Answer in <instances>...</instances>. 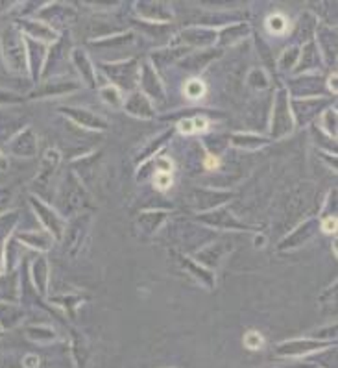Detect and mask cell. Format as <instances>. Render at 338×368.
Segmentation results:
<instances>
[{
  "label": "cell",
  "mask_w": 338,
  "mask_h": 368,
  "mask_svg": "<svg viewBox=\"0 0 338 368\" xmlns=\"http://www.w3.org/2000/svg\"><path fill=\"white\" fill-rule=\"evenodd\" d=\"M185 95H187L189 98H193V101H198V98H202V96L205 95V85H203V82H200V80H191L187 84V87H185Z\"/></svg>",
  "instance_id": "cell-1"
},
{
  "label": "cell",
  "mask_w": 338,
  "mask_h": 368,
  "mask_svg": "<svg viewBox=\"0 0 338 368\" xmlns=\"http://www.w3.org/2000/svg\"><path fill=\"white\" fill-rule=\"evenodd\" d=\"M156 185L159 187V189H168L172 185V176L168 172H157L156 176Z\"/></svg>",
  "instance_id": "cell-4"
},
{
  "label": "cell",
  "mask_w": 338,
  "mask_h": 368,
  "mask_svg": "<svg viewBox=\"0 0 338 368\" xmlns=\"http://www.w3.org/2000/svg\"><path fill=\"white\" fill-rule=\"evenodd\" d=\"M179 128H182V130H185V133H194V126H193V121H183V122H179Z\"/></svg>",
  "instance_id": "cell-7"
},
{
  "label": "cell",
  "mask_w": 338,
  "mask_h": 368,
  "mask_svg": "<svg viewBox=\"0 0 338 368\" xmlns=\"http://www.w3.org/2000/svg\"><path fill=\"white\" fill-rule=\"evenodd\" d=\"M0 167H4V163H2V159H0Z\"/></svg>",
  "instance_id": "cell-10"
},
{
  "label": "cell",
  "mask_w": 338,
  "mask_h": 368,
  "mask_svg": "<svg viewBox=\"0 0 338 368\" xmlns=\"http://www.w3.org/2000/svg\"><path fill=\"white\" fill-rule=\"evenodd\" d=\"M244 344H246V348H250V350H259V348L263 346V337H260L259 333L250 332L248 335H246Z\"/></svg>",
  "instance_id": "cell-3"
},
{
  "label": "cell",
  "mask_w": 338,
  "mask_h": 368,
  "mask_svg": "<svg viewBox=\"0 0 338 368\" xmlns=\"http://www.w3.org/2000/svg\"><path fill=\"white\" fill-rule=\"evenodd\" d=\"M205 167H207V168H216V167H219V159L213 158V156H207V159H205Z\"/></svg>",
  "instance_id": "cell-8"
},
{
  "label": "cell",
  "mask_w": 338,
  "mask_h": 368,
  "mask_svg": "<svg viewBox=\"0 0 338 368\" xmlns=\"http://www.w3.org/2000/svg\"><path fill=\"white\" fill-rule=\"evenodd\" d=\"M323 232L325 233L337 232V219H325V221H323Z\"/></svg>",
  "instance_id": "cell-5"
},
{
  "label": "cell",
  "mask_w": 338,
  "mask_h": 368,
  "mask_svg": "<svg viewBox=\"0 0 338 368\" xmlns=\"http://www.w3.org/2000/svg\"><path fill=\"white\" fill-rule=\"evenodd\" d=\"M2 263H4V253L0 252V272H2Z\"/></svg>",
  "instance_id": "cell-9"
},
{
  "label": "cell",
  "mask_w": 338,
  "mask_h": 368,
  "mask_svg": "<svg viewBox=\"0 0 338 368\" xmlns=\"http://www.w3.org/2000/svg\"><path fill=\"white\" fill-rule=\"evenodd\" d=\"M268 28H270L274 34H283L286 30L285 17H281V15L270 17V19H268Z\"/></svg>",
  "instance_id": "cell-2"
},
{
  "label": "cell",
  "mask_w": 338,
  "mask_h": 368,
  "mask_svg": "<svg viewBox=\"0 0 338 368\" xmlns=\"http://www.w3.org/2000/svg\"><path fill=\"white\" fill-rule=\"evenodd\" d=\"M193 126H194V133L202 132V130H205V128H207V121H205V119H202V117H198V119H194L193 121Z\"/></svg>",
  "instance_id": "cell-6"
}]
</instances>
